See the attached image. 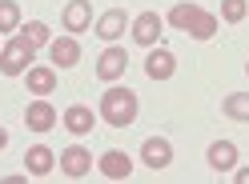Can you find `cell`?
Here are the masks:
<instances>
[{
    "label": "cell",
    "instance_id": "obj_7",
    "mask_svg": "<svg viewBox=\"0 0 249 184\" xmlns=\"http://www.w3.org/2000/svg\"><path fill=\"white\" fill-rule=\"evenodd\" d=\"M24 124H28V132H53V124H56V108L49 100H33L24 108Z\"/></svg>",
    "mask_w": 249,
    "mask_h": 184
},
{
    "label": "cell",
    "instance_id": "obj_3",
    "mask_svg": "<svg viewBox=\"0 0 249 184\" xmlns=\"http://www.w3.org/2000/svg\"><path fill=\"white\" fill-rule=\"evenodd\" d=\"M124 68H129V52H124V48H113V44H108V48L97 56V76H101L105 84L121 80V76H124Z\"/></svg>",
    "mask_w": 249,
    "mask_h": 184
},
{
    "label": "cell",
    "instance_id": "obj_18",
    "mask_svg": "<svg viewBox=\"0 0 249 184\" xmlns=\"http://www.w3.org/2000/svg\"><path fill=\"white\" fill-rule=\"evenodd\" d=\"M221 108H225L229 120H249V92H233V96H225Z\"/></svg>",
    "mask_w": 249,
    "mask_h": 184
},
{
    "label": "cell",
    "instance_id": "obj_11",
    "mask_svg": "<svg viewBox=\"0 0 249 184\" xmlns=\"http://www.w3.org/2000/svg\"><path fill=\"white\" fill-rule=\"evenodd\" d=\"M49 56H53V64H56V68H72L76 60H81V44H76L72 36H60V40L49 44Z\"/></svg>",
    "mask_w": 249,
    "mask_h": 184
},
{
    "label": "cell",
    "instance_id": "obj_19",
    "mask_svg": "<svg viewBox=\"0 0 249 184\" xmlns=\"http://www.w3.org/2000/svg\"><path fill=\"white\" fill-rule=\"evenodd\" d=\"M17 28H20V4L0 0V32H17Z\"/></svg>",
    "mask_w": 249,
    "mask_h": 184
},
{
    "label": "cell",
    "instance_id": "obj_23",
    "mask_svg": "<svg viewBox=\"0 0 249 184\" xmlns=\"http://www.w3.org/2000/svg\"><path fill=\"white\" fill-rule=\"evenodd\" d=\"M237 184H249V168H241V172H237Z\"/></svg>",
    "mask_w": 249,
    "mask_h": 184
},
{
    "label": "cell",
    "instance_id": "obj_13",
    "mask_svg": "<svg viewBox=\"0 0 249 184\" xmlns=\"http://www.w3.org/2000/svg\"><path fill=\"white\" fill-rule=\"evenodd\" d=\"M124 24H129V16H124V8H108L105 16L97 20V36L113 44L117 36H124Z\"/></svg>",
    "mask_w": 249,
    "mask_h": 184
},
{
    "label": "cell",
    "instance_id": "obj_14",
    "mask_svg": "<svg viewBox=\"0 0 249 184\" xmlns=\"http://www.w3.org/2000/svg\"><path fill=\"white\" fill-rule=\"evenodd\" d=\"M92 124H97L92 108H85V104H72V108H65V128H69L72 136H89Z\"/></svg>",
    "mask_w": 249,
    "mask_h": 184
},
{
    "label": "cell",
    "instance_id": "obj_10",
    "mask_svg": "<svg viewBox=\"0 0 249 184\" xmlns=\"http://www.w3.org/2000/svg\"><path fill=\"white\" fill-rule=\"evenodd\" d=\"M205 160H209L213 172H229V168L237 164V144L233 140H213L209 152H205Z\"/></svg>",
    "mask_w": 249,
    "mask_h": 184
},
{
    "label": "cell",
    "instance_id": "obj_16",
    "mask_svg": "<svg viewBox=\"0 0 249 184\" xmlns=\"http://www.w3.org/2000/svg\"><path fill=\"white\" fill-rule=\"evenodd\" d=\"M24 84H28V92H36V96H49V92L56 88V68H28L24 72Z\"/></svg>",
    "mask_w": 249,
    "mask_h": 184
},
{
    "label": "cell",
    "instance_id": "obj_2",
    "mask_svg": "<svg viewBox=\"0 0 249 184\" xmlns=\"http://www.w3.org/2000/svg\"><path fill=\"white\" fill-rule=\"evenodd\" d=\"M33 56H36V44H28V36H12L0 48V72L4 76H24L33 68Z\"/></svg>",
    "mask_w": 249,
    "mask_h": 184
},
{
    "label": "cell",
    "instance_id": "obj_8",
    "mask_svg": "<svg viewBox=\"0 0 249 184\" xmlns=\"http://www.w3.org/2000/svg\"><path fill=\"white\" fill-rule=\"evenodd\" d=\"M60 20H65V28L76 36V32H85V28L92 24V0H69L65 12H60Z\"/></svg>",
    "mask_w": 249,
    "mask_h": 184
},
{
    "label": "cell",
    "instance_id": "obj_15",
    "mask_svg": "<svg viewBox=\"0 0 249 184\" xmlns=\"http://www.w3.org/2000/svg\"><path fill=\"white\" fill-rule=\"evenodd\" d=\"M24 164H28V172H33V176H49L53 164H56V156H53L49 144H33V148L24 152Z\"/></svg>",
    "mask_w": 249,
    "mask_h": 184
},
{
    "label": "cell",
    "instance_id": "obj_24",
    "mask_svg": "<svg viewBox=\"0 0 249 184\" xmlns=\"http://www.w3.org/2000/svg\"><path fill=\"white\" fill-rule=\"evenodd\" d=\"M4 148H8V132L0 128V152H4Z\"/></svg>",
    "mask_w": 249,
    "mask_h": 184
},
{
    "label": "cell",
    "instance_id": "obj_22",
    "mask_svg": "<svg viewBox=\"0 0 249 184\" xmlns=\"http://www.w3.org/2000/svg\"><path fill=\"white\" fill-rule=\"evenodd\" d=\"M20 36H28V44H49V24H40V20H33V24H24L20 28Z\"/></svg>",
    "mask_w": 249,
    "mask_h": 184
},
{
    "label": "cell",
    "instance_id": "obj_4",
    "mask_svg": "<svg viewBox=\"0 0 249 184\" xmlns=\"http://www.w3.org/2000/svg\"><path fill=\"white\" fill-rule=\"evenodd\" d=\"M141 160L153 168V172H161V168L173 164V144H169L165 136H149V140L141 144Z\"/></svg>",
    "mask_w": 249,
    "mask_h": 184
},
{
    "label": "cell",
    "instance_id": "obj_9",
    "mask_svg": "<svg viewBox=\"0 0 249 184\" xmlns=\"http://www.w3.org/2000/svg\"><path fill=\"white\" fill-rule=\"evenodd\" d=\"M161 28H165V20L157 16V12H141V16L133 20V40L145 44V48H153V44L161 40Z\"/></svg>",
    "mask_w": 249,
    "mask_h": 184
},
{
    "label": "cell",
    "instance_id": "obj_5",
    "mask_svg": "<svg viewBox=\"0 0 249 184\" xmlns=\"http://www.w3.org/2000/svg\"><path fill=\"white\" fill-rule=\"evenodd\" d=\"M89 168H92V152H89V148L72 144V148L60 152V172H65V176L81 180V176H89Z\"/></svg>",
    "mask_w": 249,
    "mask_h": 184
},
{
    "label": "cell",
    "instance_id": "obj_17",
    "mask_svg": "<svg viewBox=\"0 0 249 184\" xmlns=\"http://www.w3.org/2000/svg\"><path fill=\"white\" fill-rule=\"evenodd\" d=\"M217 24H221V20H217L213 12L201 8V12H197V20L189 24V36H193V40H209V36H217Z\"/></svg>",
    "mask_w": 249,
    "mask_h": 184
},
{
    "label": "cell",
    "instance_id": "obj_21",
    "mask_svg": "<svg viewBox=\"0 0 249 184\" xmlns=\"http://www.w3.org/2000/svg\"><path fill=\"white\" fill-rule=\"evenodd\" d=\"M245 12H249L245 0H221V20H225V24H241Z\"/></svg>",
    "mask_w": 249,
    "mask_h": 184
},
{
    "label": "cell",
    "instance_id": "obj_25",
    "mask_svg": "<svg viewBox=\"0 0 249 184\" xmlns=\"http://www.w3.org/2000/svg\"><path fill=\"white\" fill-rule=\"evenodd\" d=\"M245 72H249V64H245Z\"/></svg>",
    "mask_w": 249,
    "mask_h": 184
},
{
    "label": "cell",
    "instance_id": "obj_12",
    "mask_svg": "<svg viewBox=\"0 0 249 184\" xmlns=\"http://www.w3.org/2000/svg\"><path fill=\"white\" fill-rule=\"evenodd\" d=\"M173 68H177V56L169 52V48H153L149 60H145V72L153 76V80H169V76H173Z\"/></svg>",
    "mask_w": 249,
    "mask_h": 184
},
{
    "label": "cell",
    "instance_id": "obj_6",
    "mask_svg": "<svg viewBox=\"0 0 249 184\" xmlns=\"http://www.w3.org/2000/svg\"><path fill=\"white\" fill-rule=\"evenodd\" d=\"M97 168H101V172H105L108 180H129V172H133V160H129V152L108 148V152H101Z\"/></svg>",
    "mask_w": 249,
    "mask_h": 184
},
{
    "label": "cell",
    "instance_id": "obj_20",
    "mask_svg": "<svg viewBox=\"0 0 249 184\" xmlns=\"http://www.w3.org/2000/svg\"><path fill=\"white\" fill-rule=\"evenodd\" d=\"M197 4H173V12H169V24L173 28H181V32H189V24L197 20Z\"/></svg>",
    "mask_w": 249,
    "mask_h": 184
},
{
    "label": "cell",
    "instance_id": "obj_1",
    "mask_svg": "<svg viewBox=\"0 0 249 184\" xmlns=\"http://www.w3.org/2000/svg\"><path fill=\"white\" fill-rule=\"evenodd\" d=\"M101 120L113 128H129L137 120V92L133 88H108L101 96Z\"/></svg>",
    "mask_w": 249,
    "mask_h": 184
}]
</instances>
